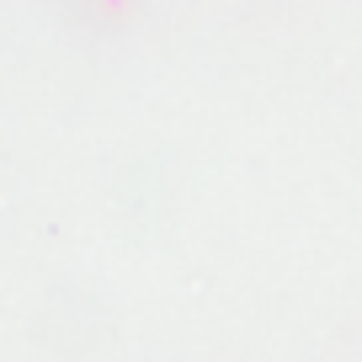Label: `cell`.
Here are the masks:
<instances>
[]
</instances>
